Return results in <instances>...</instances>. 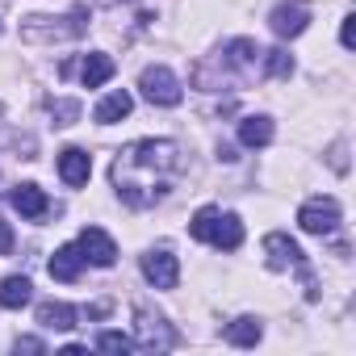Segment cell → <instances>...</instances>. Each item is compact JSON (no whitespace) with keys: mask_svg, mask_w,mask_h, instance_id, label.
<instances>
[{"mask_svg":"<svg viewBox=\"0 0 356 356\" xmlns=\"http://www.w3.org/2000/svg\"><path fill=\"white\" fill-rule=\"evenodd\" d=\"M30 298H34L30 277H5V281H0V306H5V310H22Z\"/></svg>","mask_w":356,"mask_h":356,"instance_id":"cell-20","label":"cell"},{"mask_svg":"<svg viewBox=\"0 0 356 356\" xmlns=\"http://www.w3.org/2000/svg\"><path fill=\"white\" fill-rule=\"evenodd\" d=\"M235 348H256L260 343V335H264V323L260 318H252V314H243V318H235V323H227V331H222Z\"/></svg>","mask_w":356,"mask_h":356,"instance_id":"cell-17","label":"cell"},{"mask_svg":"<svg viewBox=\"0 0 356 356\" xmlns=\"http://www.w3.org/2000/svg\"><path fill=\"white\" fill-rule=\"evenodd\" d=\"M113 72H118V63H113L105 51H92V55H84V63H80L84 88H101L105 80H113Z\"/></svg>","mask_w":356,"mask_h":356,"instance_id":"cell-15","label":"cell"},{"mask_svg":"<svg viewBox=\"0 0 356 356\" xmlns=\"http://www.w3.org/2000/svg\"><path fill=\"white\" fill-rule=\"evenodd\" d=\"M13 348H17V352H47V343H42V339H34V335H22Z\"/></svg>","mask_w":356,"mask_h":356,"instance_id":"cell-25","label":"cell"},{"mask_svg":"<svg viewBox=\"0 0 356 356\" xmlns=\"http://www.w3.org/2000/svg\"><path fill=\"white\" fill-rule=\"evenodd\" d=\"M88 172H92V159H88V151H80V147H67V151L59 155V176H63V185H72V189L88 185Z\"/></svg>","mask_w":356,"mask_h":356,"instance_id":"cell-12","label":"cell"},{"mask_svg":"<svg viewBox=\"0 0 356 356\" xmlns=\"http://www.w3.org/2000/svg\"><path fill=\"white\" fill-rule=\"evenodd\" d=\"M88 30V9H72L67 17H26L22 38L26 42H59V38H80Z\"/></svg>","mask_w":356,"mask_h":356,"instance_id":"cell-4","label":"cell"},{"mask_svg":"<svg viewBox=\"0 0 356 356\" xmlns=\"http://www.w3.org/2000/svg\"><path fill=\"white\" fill-rule=\"evenodd\" d=\"M143 277L155 289H176V281H181V264H176V256L168 248H151L143 256Z\"/></svg>","mask_w":356,"mask_h":356,"instance_id":"cell-10","label":"cell"},{"mask_svg":"<svg viewBox=\"0 0 356 356\" xmlns=\"http://www.w3.org/2000/svg\"><path fill=\"white\" fill-rule=\"evenodd\" d=\"M138 88H143V101H151V105H163V109H172V105H181V80H176L163 63H155V67H143V76H138Z\"/></svg>","mask_w":356,"mask_h":356,"instance_id":"cell-6","label":"cell"},{"mask_svg":"<svg viewBox=\"0 0 356 356\" xmlns=\"http://www.w3.org/2000/svg\"><path fill=\"white\" fill-rule=\"evenodd\" d=\"M268 26H273L277 38H298L310 26V5L306 0H281V5L273 9V17H268Z\"/></svg>","mask_w":356,"mask_h":356,"instance_id":"cell-9","label":"cell"},{"mask_svg":"<svg viewBox=\"0 0 356 356\" xmlns=\"http://www.w3.org/2000/svg\"><path fill=\"white\" fill-rule=\"evenodd\" d=\"M264 256H268V268H298L302 277H306V298H318V285H314V277H310V268H306V256H302V248L289 239V235H268L264 239Z\"/></svg>","mask_w":356,"mask_h":356,"instance_id":"cell-5","label":"cell"},{"mask_svg":"<svg viewBox=\"0 0 356 356\" xmlns=\"http://www.w3.org/2000/svg\"><path fill=\"white\" fill-rule=\"evenodd\" d=\"M80 256H84V264H97V268H109L113 260H118V243L101 231V227H84L80 231Z\"/></svg>","mask_w":356,"mask_h":356,"instance_id":"cell-11","label":"cell"},{"mask_svg":"<svg viewBox=\"0 0 356 356\" xmlns=\"http://www.w3.org/2000/svg\"><path fill=\"white\" fill-rule=\"evenodd\" d=\"M130 109H134V97L118 88V92H109V97H105V101L97 105V113H92V118H97L101 126H113V122H122V118H126Z\"/></svg>","mask_w":356,"mask_h":356,"instance_id":"cell-18","label":"cell"},{"mask_svg":"<svg viewBox=\"0 0 356 356\" xmlns=\"http://www.w3.org/2000/svg\"><path fill=\"white\" fill-rule=\"evenodd\" d=\"M51 118L55 126H72L80 118V101H51Z\"/></svg>","mask_w":356,"mask_h":356,"instance_id":"cell-23","label":"cell"},{"mask_svg":"<svg viewBox=\"0 0 356 356\" xmlns=\"http://www.w3.org/2000/svg\"><path fill=\"white\" fill-rule=\"evenodd\" d=\"M189 235L197 243H214L222 252H235L243 243V222H239V214H222L214 206H202L193 214V222H189Z\"/></svg>","mask_w":356,"mask_h":356,"instance_id":"cell-3","label":"cell"},{"mask_svg":"<svg viewBox=\"0 0 356 356\" xmlns=\"http://www.w3.org/2000/svg\"><path fill=\"white\" fill-rule=\"evenodd\" d=\"M239 143H243V147H268V143H273V118H264V113L243 118V122H239Z\"/></svg>","mask_w":356,"mask_h":356,"instance_id":"cell-19","label":"cell"},{"mask_svg":"<svg viewBox=\"0 0 356 356\" xmlns=\"http://www.w3.org/2000/svg\"><path fill=\"white\" fill-rule=\"evenodd\" d=\"M0 193H5V181H0Z\"/></svg>","mask_w":356,"mask_h":356,"instance_id":"cell-28","label":"cell"},{"mask_svg":"<svg viewBox=\"0 0 356 356\" xmlns=\"http://www.w3.org/2000/svg\"><path fill=\"white\" fill-rule=\"evenodd\" d=\"M51 277L55 281H80V273H84V256H80V248L76 243H63L55 256H51Z\"/></svg>","mask_w":356,"mask_h":356,"instance_id":"cell-14","label":"cell"},{"mask_svg":"<svg viewBox=\"0 0 356 356\" xmlns=\"http://www.w3.org/2000/svg\"><path fill=\"white\" fill-rule=\"evenodd\" d=\"M298 227L306 235H335V227H339V202L335 197H310L298 210Z\"/></svg>","mask_w":356,"mask_h":356,"instance_id":"cell-8","label":"cell"},{"mask_svg":"<svg viewBox=\"0 0 356 356\" xmlns=\"http://www.w3.org/2000/svg\"><path fill=\"white\" fill-rule=\"evenodd\" d=\"M293 72V59L281 51V47H273V51H264V76H277V80H285Z\"/></svg>","mask_w":356,"mask_h":356,"instance_id":"cell-21","label":"cell"},{"mask_svg":"<svg viewBox=\"0 0 356 356\" xmlns=\"http://www.w3.org/2000/svg\"><path fill=\"white\" fill-rule=\"evenodd\" d=\"M13 252V231H9V222L0 218V256H9Z\"/></svg>","mask_w":356,"mask_h":356,"instance_id":"cell-26","label":"cell"},{"mask_svg":"<svg viewBox=\"0 0 356 356\" xmlns=\"http://www.w3.org/2000/svg\"><path fill=\"white\" fill-rule=\"evenodd\" d=\"M38 327H47V331H72L76 327V306H67V302H42L38 306Z\"/></svg>","mask_w":356,"mask_h":356,"instance_id":"cell-16","label":"cell"},{"mask_svg":"<svg viewBox=\"0 0 356 356\" xmlns=\"http://www.w3.org/2000/svg\"><path fill=\"white\" fill-rule=\"evenodd\" d=\"M9 202H13V210L22 218H47V210H51V202H47V193L38 185H17L9 193Z\"/></svg>","mask_w":356,"mask_h":356,"instance_id":"cell-13","label":"cell"},{"mask_svg":"<svg viewBox=\"0 0 356 356\" xmlns=\"http://www.w3.org/2000/svg\"><path fill=\"white\" fill-rule=\"evenodd\" d=\"M339 42L352 51L356 47V17H343V26H339Z\"/></svg>","mask_w":356,"mask_h":356,"instance_id":"cell-24","label":"cell"},{"mask_svg":"<svg viewBox=\"0 0 356 356\" xmlns=\"http://www.w3.org/2000/svg\"><path fill=\"white\" fill-rule=\"evenodd\" d=\"M260 76H264V51L252 38H235L214 59L193 67V84L202 92H235V88H243V84H252Z\"/></svg>","mask_w":356,"mask_h":356,"instance_id":"cell-2","label":"cell"},{"mask_svg":"<svg viewBox=\"0 0 356 356\" xmlns=\"http://www.w3.org/2000/svg\"><path fill=\"white\" fill-rule=\"evenodd\" d=\"M97 348H101V352H130L134 339L122 335V331H101V335H97Z\"/></svg>","mask_w":356,"mask_h":356,"instance_id":"cell-22","label":"cell"},{"mask_svg":"<svg viewBox=\"0 0 356 356\" xmlns=\"http://www.w3.org/2000/svg\"><path fill=\"white\" fill-rule=\"evenodd\" d=\"M185 159H181V147L172 138H138V143H126L109 168V181L122 197V206L130 210H151L159 206L176 176H181Z\"/></svg>","mask_w":356,"mask_h":356,"instance_id":"cell-1","label":"cell"},{"mask_svg":"<svg viewBox=\"0 0 356 356\" xmlns=\"http://www.w3.org/2000/svg\"><path fill=\"white\" fill-rule=\"evenodd\" d=\"M101 5H118V0H101Z\"/></svg>","mask_w":356,"mask_h":356,"instance_id":"cell-27","label":"cell"},{"mask_svg":"<svg viewBox=\"0 0 356 356\" xmlns=\"http://www.w3.org/2000/svg\"><path fill=\"white\" fill-rule=\"evenodd\" d=\"M172 343H176V331L163 323V314L138 306V310H134V348H143V352H163V348H172Z\"/></svg>","mask_w":356,"mask_h":356,"instance_id":"cell-7","label":"cell"}]
</instances>
